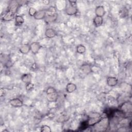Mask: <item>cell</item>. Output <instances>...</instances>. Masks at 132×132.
Segmentation results:
<instances>
[{
  "instance_id": "obj_19",
  "label": "cell",
  "mask_w": 132,
  "mask_h": 132,
  "mask_svg": "<svg viewBox=\"0 0 132 132\" xmlns=\"http://www.w3.org/2000/svg\"><path fill=\"white\" fill-rule=\"evenodd\" d=\"M24 23V19L21 15H16L15 16V24L16 26H20Z\"/></svg>"
},
{
  "instance_id": "obj_24",
  "label": "cell",
  "mask_w": 132,
  "mask_h": 132,
  "mask_svg": "<svg viewBox=\"0 0 132 132\" xmlns=\"http://www.w3.org/2000/svg\"><path fill=\"white\" fill-rule=\"evenodd\" d=\"M37 10L33 7L29 8L28 10V14L31 16H34L36 13H37Z\"/></svg>"
},
{
  "instance_id": "obj_27",
  "label": "cell",
  "mask_w": 132,
  "mask_h": 132,
  "mask_svg": "<svg viewBox=\"0 0 132 132\" xmlns=\"http://www.w3.org/2000/svg\"><path fill=\"white\" fill-rule=\"evenodd\" d=\"M50 1H47V0H45V1H43V3L44 4H46V5H47V4H49L50 3Z\"/></svg>"
},
{
  "instance_id": "obj_23",
  "label": "cell",
  "mask_w": 132,
  "mask_h": 132,
  "mask_svg": "<svg viewBox=\"0 0 132 132\" xmlns=\"http://www.w3.org/2000/svg\"><path fill=\"white\" fill-rule=\"evenodd\" d=\"M41 131L43 132H50L51 131V129L49 126L44 125L41 127Z\"/></svg>"
},
{
  "instance_id": "obj_9",
  "label": "cell",
  "mask_w": 132,
  "mask_h": 132,
  "mask_svg": "<svg viewBox=\"0 0 132 132\" xmlns=\"http://www.w3.org/2000/svg\"><path fill=\"white\" fill-rule=\"evenodd\" d=\"M46 9H42L39 11H37V13L34 16V18L37 20H43L44 19L46 15Z\"/></svg>"
},
{
  "instance_id": "obj_4",
  "label": "cell",
  "mask_w": 132,
  "mask_h": 132,
  "mask_svg": "<svg viewBox=\"0 0 132 132\" xmlns=\"http://www.w3.org/2000/svg\"><path fill=\"white\" fill-rule=\"evenodd\" d=\"M102 118L101 115L97 112L91 113L88 116V120L87 121L88 126H93L97 122Z\"/></svg>"
},
{
  "instance_id": "obj_21",
  "label": "cell",
  "mask_w": 132,
  "mask_h": 132,
  "mask_svg": "<svg viewBox=\"0 0 132 132\" xmlns=\"http://www.w3.org/2000/svg\"><path fill=\"white\" fill-rule=\"evenodd\" d=\"M69 119H70V117L69 116L63 114V115L60 116L57 119V121L59 123H63V122H65L67 121L68 120H69Z\"/></svg>"
},
{
  "instance_id": "obj_22",
  "label": "cell",
  "mask_w": 132,
  "mask_h": 132,
  "mask_svg": "<svg viewBox=\"0 0 132 132\" xmlns=\"http://www.w3.org/2000/svg\"><path fill=\"white\" fill-rule=\"evenodd\" d=\"M35 88L34 84H32L31 82H29L26 84V89L28 91H31L34 90Z\"/></svg>"
},
{
  "instance_id": "obj_10",
  "label": "cell",
  "mask_w": 132,
  "mask_h": 132,
  "mask_svg": "<svg viewBox=\"0 0 132 132\" xmlns=\"http://www.w3.org/2000/svg\"><path fill=\"white\" fill-rule=\"evenodd\" d=\"M45 36L49 39H52L55 37L57 35V32L55 29L52 28H47L45 31Z\"/></svg>"
},
{
  "instance_id": "obj_5",
  "label": "cell",
  "mask_w": 132,
  "mask_h": 132,
  "mask_svg": "<svg viewBox=\"0 0 132 132\" xmlns=\"http://www.w3.org/2000/svg\"><path fill=\"white\" fill-rule=\"evenodd\" d=\"M120 110L124 113L125 115L126 114L130 113L132 111V105L131 103L126 102L123 103L120 106Z\"/></svg>"
},
{
  "instance_id": "obj_1",
  "label": "cell",
  "mask_w": 132,
  "mask_h": 132,
  "mask_svg": "<svg viewBox=\"0 0 132 132\" xmlns=\"http://www.w3.org/2000/svg\"><path fill=\"white\" fill-rule=\"evenodd\" d=\"M19 3L17 1H11L9 4L7 10L2 16V20L5 22L10 21L15 18V14L19 8Z\"/></svg>"
},
{
  "instance_id": "obj_2",
  "label": "cell",
  "mask_w": 132,
  "mask_h": 132,
  "mask_svg": "<svg viewBox=\"0 0 132 132\" xmlns=\"http://www.w3.org/2000/svg\"><path fill=\"white\" fill-rule=\"evenodd\" d=\"M110 125V120L108 117L101 118V119L94 124L92 127L95 131H106Z\"/></svg>"
},
{
  "instance_id": "obj_14",
  "label": "cell",
  "mask_w": 132,
  "mask_h": 132,
  "mask_svg": "<svg viewBox=\"0 0 132 132\" xmlns=\"http://www.w3.org/2000/svg\"><path fill=\"white\" fill-rule=\"evenodd\" d=\"M95 13L96 16L103 17L106 13V11L103 6H98L95 8Z\"/></svg>"
},
{
  "instance_id": "obj_7",
  "label": "cell",
  "mask_w": 132,
  "mask_h": 132,
  "mask_svg": "<svg viewBox=\"0 0 132 132\" xmlns=\"http://www.w3.org/2000/svg\"><path fill=\"white\" fill-rule=\"evenodd\" d=\"M30 51L34 54H37L41 48V45L38 42H34L30 44Z\"/></svg>"
},
{
  "instance_id": "obj_18",
  "label": "cell",
  "mask_w": 132,
  "mask_h": 132,
  "mask_svg": "<svg viewBox=\"0 0 132 132\" xmlns=\"http://www.w3.org/2000/svg\"><path fill=\"white\" fill-rule=\"evenodd\" d=\"M93 23L95 27H98L101 26L103 23V18L101 16H96L93 19Z\"/></svg>"
},
{
  "instance_id": "obj_6",
  "label": "cell",
  "mask_w": 132,
  "mask_h": 132,
  "mask_svg": "<svg viewBox=\"0 0 132 132\" xmlns=\"http://www.w3.org/2000/svg\"><path fill=\"white\" fill-rule=\"evenodd\" d=\"M9 104L13 107L19 108L23 106V102L19 98H14L10 100Z\"/></svg>"
},
{
  "instance_id": "obj_26",
  "label": "cell",
  "mask_w": 132,
  "mask_h": 132,
  "mask_svg": "<svg viewBox=\"0 0 132 132\" xmlns=\"http://www.w3.org/2000/svg\"><path fill=\"white\" fill-rule=\"evenodd\" d=\"M56 89L54 87H49L46 90V94H48L56 92Z\"/></svg>"
},
{
  "instance_id": "obj_11",
  "label": "cell",
  "mask_w": 132,
  "mask_h": 132,
  "mask_svg": "<svg viewBox=\"0 0 132 132\" xmlns=\"http://www.w3.org/2000/svg\"><path fill=\"white\" fill-rule=\"evenodd\" d=\"M106 82L108 86L113 87L117 85L118 83V80L116 77L109 76L107 78Z\"/></svg>"
},
{
  "instance_id": "obj_16",
  "label": "cell",
  "mask_w": 132,
  "mask_h": 132,
  "mask_svg": "<svg viewBox=\"0 0 132 132\" xmlns=\"http://www.w3.org/2000/svg\"><path fill=\"white\" fill-rule=\"evenodd\" d=\"M30 51V45L28 44H24L19 47V51L22 54H27Z\"/></svg>"
},
{
  "instance_id": "obj_13",
  "label": "cell",
  "mask_w": 132,
  "mask_h": 132,
  "mask_svg": "<svg viewBox=\"0 0 132 132\" xmlns=\"http://www.w3.org/2000/svg\"><path fill=\"white\" fill-rule=\"evenodd\" d=\"M58 93L57 91L53 92L52 93H50L48 94H46V99L49 102L53 103L56 102L57 101L58 99Z\"/></svg>"
},
{
  "instance_id": "obj_25",
  "label": "cell",
  "mask_w": 132,
  "mask_h": 132,
  "mask_svg": "<svg viewBox=\"0 0 132 132\" xmlns=\"http://www.w3.org/2000/svg\"><path fill=\"white\" fill-rule=\"evenodd\" d=\"M46 13H48V14H53L56 13V9L54 7L51 6L47 9H46Z\"/></svg>"
},
{
  "instance_id": "obj_20",
  "label": "cell",
  "mask_w": 132,
  "mask_h": 132,
  "mask_svg": "<svg viewBox=\"0 0 132 132\" xmlns=\"http://www.w3.org/2000/svg\"><path fill=\"white\" fill-rule=\"evenodd\" d=\"M86 51V47L82 44H79L76 47V52L79 54H83Z\"/></svg>"
},
{
  "instance_id": "obj_17",
  "label": "cell",
  "mask_w": 132,
  "mask_h": 132,
  "mask_svg": "<svg viewBox=\"0 0 132 132\" xmlns=\"http://www.w3.org/2000/svg\"><path fill=\"white\" fill-rule=\"evenodd\" d=\"M77 89L76 85L72 82H69L66 86V91L68 93H72Z\"/></svg>"
},
{
  "instance_id": "obj_15",
  "label": "cell",
  "mask_w": 132,
  "mask_h": 132,
  "mask_svg": "<svg viewBox=\"0 0 132 132\" xmlns=\"http://www.w3.org/2000/svg\"><path fill=\"white\" fill-rule=\"evenodd\" d=\"M21 79L23 82L26 84L31 82L32 76L30 73H25L21 76Z\"/></svg>"
},
{
  "instance_id": "obj_8",
  "label": "cell",
  "mask_w": 132,
  "mask_h": 132,
  "mask_svg": "<svg viewBox=\"0 0 132 132\" xmlns=\"http://www.w3.org/2000/svg\"><path fill=\"white\" fill-rule=\"evenodd\" d=\"M58 16V14L57 13H55L53 14H46V15L44 20L46 23H52L57 20Z\"/></svg>"
},
{
  "instance_id": "obj_12",
  "label": "cell",
  "mask_w": 132,
  "mask_h": 132,
  "mask_svg": "<svg viewBox=\"0 0 132 132\" xmlns=\"http://www.w3.org/2000/svg\"><path fill=\"white\" fill-rule=\"evenodd\" d=\"M80 69L81 72L86 75H88L92 72L91 67L90 64L88 63H85L82 64Z\"/></svg>"
},
{
  "instance_id": "obj_3",
  "label": "cell",
  "mask_w": 132,
  "mask_h": 132,
  "mask_svg": "<svg viewBox=\"0 0 132 132\" xmlns=\"http://www.w3.org/2000/svg\"><path fill=\"white\" fill-rule=\"evenodd\" d=\"M69 4L65 8V12L69 15H73L76 14L78 12V9L76 6V1H68Z\"/></svg>"
}]
</instances>
